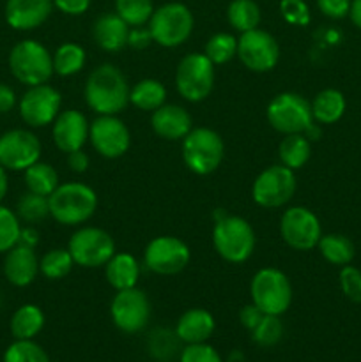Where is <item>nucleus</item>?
<instances>
[{"label":"nucleus","mask_w":361,"mask_h":362,"mask_svg":"<svg viewBox=\"0 0 361 362\" xmlns=\"http://www.w3.org/2000/svg\"><path fill=\"white\" fill-rule=\"evenodd\" d=\"M225 158L223 138L209 127H195L183 140V161L197 175L216 172Z\"/></svg>","instance_id":"5"},{"label":"nucleus","mask_w":361,"mask_h":362,"mask_svg":"<svg viewBox=\"0 0 361 362\" xmlns=\"http://www.w3.org/2000/svg\"><path fill=\"white\" fill-rule=\"evenodd\" d=\"M53 6L67 16H80V14L87 13V9L91 7V0H53Z\"/></svg>","instance_id":"46"},{"label":"nucleus","mask_w":361,"mask_h":362,"mask_svg":"<svg viewBox=\"0 0 361 362\" xmlns=\"http://www.w3.org/2000/svg\"><path fill=\"white\" fill-rule=\"evenodd\" d=\"M317 250L326 262H329L331 265H338V267L349 265L354 260V255H356V247H354L353 240L349 237L342 235V233L322 235L317 244Z\"/></svg>","instance_id":"28"},{"label":"nucleus","mask_w":361,"mask_h":362,"mask_svg":"<svg viewBox=\"0 0 361 362\" xmlns=\"http://www.w3.org/2000/svg\"><path fill=\"white\" fill-rule=\"evenodd\" d=\"M9 327L14 339H34L45 327V313L35 304H23L14 311Z\"/></svg>","instance_id":"27"},{"label":"nucleus","mask_w":361,"mask_h":362,"mask_svg":"<svg viewBox=\"0 0 361 362\" xmlns=\"http://www.w3.org/2000/svg\"><path fill=\"white\" fill-rule=\"evenodd\" d=\"M340 288L343 296L353 303L361 304V271L353 265H343L340 271Z\"/></svg>","instance_id":"42"},{"label":"nucleus","mask_w":361,"mask_h":362,"mask_svg":"<svg viewBox=\"0 0 361 362\" xmlns=\"http://www.w3.org/2000/svg\"><path fill=\"white\" fill-rule=\"evenodd\" d=\"M237 57L246 69L253 73H268L280 60V45L269 32L253 28L237 39Z\"/></svg>","instance_id":"13"},{"label":"nucleus","mask_w":361,"mask_h":362,"mask_svg":"<svg viewBox=\"0 0 361 362\" xmlns=\"http://www.w3.org/2000/svg\"><path fill=\"white\" fill-rule=\"evenodd\" d=\"M41 158V141L28 129H11L0 136V166L25 172Z\"/></svg>","instance_id":"17"},{"label":"nucleus","mask_w":361,"mask_h":362,"mask_svg":"<svg viewBox=\"0 0 361 362\" xmlns=\"http://www.w3.org/2000/svg\"><path fill=\"white\" fill-rule=\"evenodd\" d=\"M268 122L282 134L304 133L314 124L311 103L296 92H282L275 95L265 110Z\"/></svg>","instance_id":"9"},{"label":"nucleus","mask_w":361,"mask_h":362,"mask_svg":"<svg viewBox=\"0 0 361 362\" xmlns=\"http://www.w3.org/2000/svg\"><path fill=\"white\" fill-rule=\"evenodd\" d=\"M212 244L219 257L229 264H244L255 251V232L239 216H223L212 228Z\"/></svg>","instance_id":"3"},{"label":"nucleus","mask_w":361,"mask_h":362,"mask_svg":"<svg viewBox=\"0 0 361 362\" xmlns=\"http://www.w3.org/2000/svg\"><path fill=\"white\" fill-rule=\"evenodd\" d=\"M177 334L176 332L165 331V329H158L151 334L149 338V349H151V354H154L158 359H172L173 352H176Z\"/></svg>","instance_id":"41"},{"label":"nucleus","mask_w":361,"mask_h":362,"mask_svg":"<svg viewBox=\"0 0 361 362\" xmlns=\"http://www.w3.org/2000/svg\"><path fill=\"white\" fill-rule=\"evenodd\" d=\"M347 108L345 98L336 88H324L311 101V115L319 124H335L343 117Z\"/></svg>","instance_id":"26"},{"label":"nucleus","mask_w":361,"mask_h":362,"mask_svg":"<svg viewBox=\"0 0 361 362\" xmlns=\"http://www.w3.org/2000/svg\"><path fill=\"white\" fill-rule=\"evenodd\" d=\"M255 343L260 346H275L283 336V325L280 322V317L275 315H264L260 324L251 331Z\"/></svg>","instance_id":"40"},{"label":"nucleus","mask_w":361,"mask_h":362,"mask_svg":"<svg viewBox=\"0 0 361 362\" xmlns=\"http://www.w3.org/2000/svg\"><path fill=\"white\" fill-rule=\"evenodd\" d=\"M350 2L353 0H317V7L324 16L331 20H342L349 16Z\"/></svg>","instance_id":"45"},{"label":"nucleus","mask_w":361,"mask_h":362,"mask_svg":"<svg viewBox=\"0 0 361 362\" xmlns=\"http://www.w3.org/2000/svg\"><path fill=\"white\" fill-rule=\"evenodd\" d=\"M297 180L294 170L273 165L258 173L251 186V198L262 209H280L292 200Z\"/></svg>","instance_id":"11"},{"label":"nucleus","mask_w":361,"mask_h":362,"mask_svg":"<svg viewBox=\"0 0 361 362\" xmlns=\"http://www.w3.org/2000/svg\"><path fill=\"white\" fill-rule=\"evenodd\" d=\"M67 165H69V168L73 170L74 173H84L87 172L88 165H91V159H88V156L80 148V151H74L67 154Z\"/></svg>","instance_id":"49"},{"label":"nucleus","mask_w":361,"mask_h":362,"mask_svg":"<svg viewBox=\"0 0 361 362\" xmlns=\"http://www.w3.org/2000/svg\"><path fill=\"white\" fill-rule=\"evenodd\" d=\"M7 191H9V177H7V170L0 166V202L6 198Z\"/></svg>","instance_id":"53"},{"label":"nucleus","mask_w":361,"mask_h":362,"mask_svg":"<svg viewBox=\"0 0 361 362\" xmlns=\"http://www.w3.org/2000/svg\"><path fill=\"white\" fill-rule=\"evenodd\" d=\"M0 306H2V293H0Z\"/></svg>","instance_id":"54"},{"label":"nucleus","mask_w":361,"mask_h":362,"mask_svg":"<svg viewBox=\"0 0 361 362\" xmlns=\"http://www.w3.org/2000/svg\"><path fill=\"white\" fill-rule=\"evenodd\" d=\"M4 362H50L48 354L32 339H16L7 346Z\"/></svg>","instance_id":"38"},{"label":"nucleus","mask_w":361,"mask_h":362,"mask_svg":"<svg viewBox=\"0 0 361 362\" xmlns=\"http://www.w3.org/2000/svg\"><path fill=\"white\" fill-rule=\"evenodd\" d=\"M105 276L108 285L117 292L134 288L140 278V265L131 253H115L105 265Z\"/></svg>","instance_id":"25"},{"label":"nucleus","mask_w":361,"mask_h":362,"mask_svg":"<svg viewBox=\"0 0 361 362\" xmlns=\"http://www.w3.org/2000/svg\"><path fill=\"white\" fill-rule=\"evenodd\" d=\"M227 18L234 30L248 32L258 28L260 23V7L255 0H232L227 9Z\"/></svg>","instance_id":"33"},{"label":"nucleus","mask_w":361,"mask_h":362,"mask_svg":"<svg viewBox=\"0 0 361 362\" xmlns=\"http://www.w3.org/2000/svg\"><path fill=\"white\" fill-rule=\"evenodd\" d=\"M280 235L292 250L308 251L317 247L322 237V226L310 209L297 205L283 212L280 221Z\"/></svg>","instance_id":"14"},{"label":"nucleus","mask_w":361,"mask_h":362,"mask_svg":"<svg viewBox=\"0 0 361 362\" xmlns=\"http://www.w3.org/2000/svg\"><path fill=\"white\" fill-rule=\"evenodd\" d=\"M115 13L130 27H144L154 13V4L152 0H115Z\"/></svg>","instance_id":"37"},{"label":"nucleus","mask_w":361,"mask_h":362,"mask_svg":"<svg viewBox=\"0 0 361 362\" xmlns=\"http://www.w3.org/2000/svg\"><path fill=\"white\" fill-rule=\"evenodd\" d=\"M23 173L25 186H27V191H32V193L50 197L59 187V173L48 163H34Z\"/></svg>","instance_id":"31"},{"label":"nucleus","mask_w":361,"mask_h":362,"mask_svg":"<svg viewBox=\"0 0 361 362\" xmlns=\"http://www.w3.org/2000/svg\"><path fill=\"white\" fill-rule=\"evenodd\" d=\"M11 74L27 87L48 83L53 76V55L45 45L25 39L13 46L9 53Z\"/></svg>","instance_id":"4"},{"label":"nucleus","mask_w":361,"mask_h":362,"mask_svg":"<svg viewBox=\"0 0 361 362\" xmlns=\"http://www.w3.org/2000/svg\"><path fill=\"white\" fill-rule=\"evenodd\" d=\"M53 7V0H7L4 16L11 28L27 32L41 27Z\"/></svg>","instance_id":"20"},{"label":"nucleus","mask_w":361,"mask_h":362,"mask_svg":"<svg viewBox=\"0 0 361 362\" xmlns=\"http://www.w3.org/2000/svg\"><path fill=\"white\" fill-rule=\"evenodd\" d=\"M73 265L74 260L71 257L69 250L57 247V250H50L48 253L42 255V258L39 260V272L46 279L59 281V279L66 278L73 271Z\"/></svg>","instance_id":"34"},{"label":"nucleus","mask_w":361,"mask_h":362,"mask_svg":"<svg viewBox=\"0 0 361 362\" xmlns=\"http://www.w3.org/2000/svg\"><path fill=\"white\" fill-rule=\"evenodd\" d=\"M88 141L99 156L106 159L122 158L131 145L126 124L115 115H99L88 127Z\"/></svg>","instance_id":"18"},{"label":"nucleus","mask_w":361,"mask_h":362,"mask_svg":"<svg viewBox=\"0 0 361 362\" xmlns=\"http://www.w3.org/2000/svg\"><path fill=\"white\" fill-rule=\"evenodd\" d=\"M50 216L64 226H78L88 221L98 209V194L81 182L59 184L48 197Z\"/></svg>","instance_id":"2"},{"label":"nucleus","mask_w":361,"mask_h":362,"mask_svg":"<svg viewBox=\"0 0 361 362\" xmlns=\"http://www.w3.org/2000/svg\"><path fill=\"white\" fill-rule=\"evenodd\" d=\"M85 49L76 42H64L53 53V71L59 76H73L85 66Z\"/></svg>","instance_id":"32"},{"label":"nucleus","mask_w":361,"mask_h":362,"mask_svg":"<svg viewBox=\"0 0 361 362\" xmlns=\"http://www.w3.org/2000/svg\"><path fill=\"white\" fill-rule=\"evenodd\" d=\"M110 317L119 331L137 334L147 327L151 320V303L145 292L134 288L119 290L110 304Z\"/></svg>","instance_id":"12"},{"label":"nucleus","mask_w":361,"mask_h":362,"mask_svg":"<svg viewBox=\"0 0 361 362\" xmlns=\"http://www.w3.org/2000/svg\"><path fill=\"white\" fill-rule=\"evenodd\" d=\"M250 293L251 303L262 313L275 315V317H280L289 310L294 296L290 279L280 269L275 267L260 269L251 278Z\"/></svg>","instance_id":"6"},{"label":"nucleus","mask_w":361,"mask_h":362,"mask_svg":"<svg viewBox=\"0 0 361 362\" xmlns=\"http://www.w3.org/2000/svg\"><path fill=\"white\" fill-rule=\"evenodd\" d=\"M74 265L85 269L105 267L110 258L115 255V243L113 237L103 228L96 226H84L71 235L67 244Z\"/></svg>","instance_id":"10"},{"label":"nucleus","mask_w":361,"mask_h":362,"mask_svg":"<svg viewBox=\"0 0 361 362\" xmlns=\"http://www.w3.org/2000/svg\"><path fill=\"white\" fill-rule=\"evenodd\" d=\"M16 216L20 221L28 223V225H35V223L45 221L50 216V204L48 197L42 194H35L32 191L21 194L16 202Z\"/></svg>","instance_id":"35"},{"label":"nucleus","mask_w":361,"mask_h":362,"mask_svg":"<svg viewBox=\"0 0 361 362\" xmlns=\"http://www.w3.org/2000/svg\"><path fill=\"white\" fill-rule=\"evenodd\" d=\"M262 318H264V313H262V311L258 310L253 303L248 304V306H244L239 313L241 324H243L250 332L253 331L258 324H260Z\"/></svg>","instance_id":"47"},{"label":"nucleus","mask_w":361,"mask_h":362,"mask_svg":"<svg viewBox=\"0 0 361 362\" xmlns=\"http://www.w3.org/2000/svg\"><path fill=\"white\" fill-rule=\"evenodd\" d=\"M349 18L354 25L361 30V0H353L350 2V11Z\"/></svg>","instance_id":"52"},{"label":"nucleus","mask_w":361,"mask_h":362,"mask_svg":"<svg viewBox=\"0 0 361 362\" xmlns=\"http://www.w3.org/2000/svg\"><path fill=\"white\" fill-rule=\"evenodd\" d=\"M151 42H152V35H151V32H149V28L145 30V28H142V27H131L130 39H127V46H131V48H134V49H144V48H147Z\"/></svg>","instance_id":"48"},{"label":"nucleus","mask_w":361,"mask_h":362,"mask_svg":"<svg viewBox=\"0 0 361 362\" xmlns=\"http://www.w3.org/2000/svg\"><path fill=\"white\" fill-rule=\"evenodd\" d=\"M180 362H222V357L207 343H193L180 352Z\"/></svg>","instance_id":"44"},{"label":"nucleus","mask_w":361,"mask_h":362,"mask_svg":"<svg viewBox=\"0 0 361 362\" xmlns=\"http://www.w3.org/2000/svg\"><path fill=\"white\" fill-rule=\"evenodd\" d=\"M130 103L142 112H154L166 103V87L161 81L145 78L130 90Z\"/></svg>","instance_id":"29"},{"label":"nucleus","mask_w":361,"mask_h":362,"mask_svg":"<svg viewBox=\"0 0 361 362\" xmlns=\"http://www.w3.org/2000/svg\"><path fill=\"white\" fill-rule=\"evenodd\" d=\"M280 13H282L283 20L290 25L304 27L310 23V9L304 0H282Z\"/></svg>","instance_id":"43"},{"label":"nucleus","mask_w":361,"mask_h":362,"mask_svg":"<svg viewBox=\"0 0 361 362\" xmlns=\"http://www.w3.org/2000/svg\"><path fill=\"white\" fill-rule=\"evenodd\" d=\"M21 225L16 212L0 205V253H7L20 239Z\"/></svg>","instance_id":"39"},{"label":"nucleus","mask_w":361,"mask_h":362,"mask_svg":"<svg viewBox=\"0 0 361 362\" xmlns=\"http://www.w3.org/2000/svg\"><path fill=\"white\" fill-rule=\"evenodd\" d=\"M152 131L159 138L168 141L184 140L186 134L193 129V120L186 108L179 105H163L152 112Z\"/></svg>","instance_id":"22"},{"label":"nucleus","mask_w":361,"mask_h":362,"mask_svg":"<svg viewBox=\"0 0 361 362\" xmlns=\"http://www.w3.org/2000/svg\"><path fill=\"white\" fill-rule=\"evenodd\" d=\"M195 27L193 13L180 2H170L158 7L149 20L152 41L163 48H176L190 39Z\"/></svg>","instance_id":"7"},{"label":"nucleus","mask_w":361,"mask_h":362,"mask_svg":"<svg viewBox=\"0 0 361 362\" xmlns=\"http://www.w3.org/2000/svg\"><path fill=\"white\" fill-rule=\"evenodd\" d=\"M38 274L39 258L35 250L16 244L7 251L4 258V276L11 285L23 288V286L32 285Z\"/></svg>","instance_id":"21"},{"label":"nucleus","mask_w":361,"mask_h":362,"mask_svg":"<svg viewBox=\"0 0 361 362\" xmlns=\"http://www.w3.org/2000/svg\"><path fill=\"white\" fill-rule=\"evenodd\" d=\"M190 247L173 235L152 239L144 251V264L149 271L159 276L179 274L190 264Z\"/></svg>","instance_id":"15"},{"label":"nucleus","mask_w":361,"mask_h":362,"mask_svg":"<svg viewBox=\"0 0 361 362\" xmlns=\"http://www.w3.org/2000/svg\"><path fill=\"white\" fill-rule=\"evenodd\" d=\"M18 244L35 250V247H38V244H39V232L34 228V226H25V228H21Z\"/></svg>","instance_id":"51"},{"label":"nucleus","mask_w":361,"mask_h":362,"mask_svg":"<svg viewBox=\"0 0 361 362\" xmlns=\"http://www.w3.org/2000/svg\"><path fill=\"white\" fill-rule=\"evenodd\" d=\"M62 106V95L52 85L42 83L28 87L18 103L20 117L27 126L46 127L53 124Z\"/></svg>","instance_id":"16"},{"label":"nucleus","mask_w":361,"mask_h":362,"mask_svg":"<svg viewBox=\"0 0 361 362\" xmlns=\"http://www.w3.org/2000/svg\"><path fill=\"white\" fill-rule=\"evenodd\" d=\"M131 27L117 13H105L92 25L96 45L108 53H119L127 46Z\"/></svg>","instance_id":"23"},{"label":"nucleus","mask_w":361,"mask_h":362,"mask_svg":"<svg viewBox=\"0 0 361 362\" xmlns=\"http://www.w3.org/2000/svg\"><path fill=\"white\" fill-rule=\"evenodd\" d=\"M126 76L113 64H101L91 71L85 81V103L98 115H117L130 103Z\"/></svg>","instance_id":"1"},{"label":"nucleus","mask_w":361,"mask_h":362,"mask_svg":"<svg viewBox=\"0 0 361 362\" xmlns=\"http://www.w3.org/2000/svg\"><path fill=\"white\" fill-rule=\"evenodd\" d=\"M204 53L214 66L230 62L237 55L236 35L227 34V32H218V34L211 35L209 41L205 42Z\"/></svg>","instance_id":"36"},{"label":"nucleus","mask_w":361,"mask_h":362,"mask_svg":"<svg viewBox=\"0 0 361 362\" xmlns=\"http://www.w3.org/2000/svg\"><path fill=\"white\" fill-rule=\"evenodd\" d=\"M214 87V64L205 53H188L177 64L176 88L180 98L200 103L211 95Z\"/></svg>","instance_id":"8"},{"label":"nucleus","mask_w":361,"mask_h":362,"mask_svg":"<svg viewBox=\"0 0 361 362\" xmlns=\"http://www.w3.org/2000/svg\"><path fill=\"white\" fill-rule=\"evenodd\" d=\"M214 318L204 308H191L186 313L180 315L176 325V334L179 341L186 345L193 343H205L214 332Z\"/></svg>","instance_id":"24"},{"label":"nucleus","mask_w":361,"mask_h":362,"mask_svg":"<svg viewBox=\"0 0 361 362\" xmlns=\"http://www.w3.org/2000/svg\"><path fill=\"white\" fill-rule=\"evenodd\" d=\"M278 156L283 166H287V168L296 172V170L303 168V166L308 163V159H310L311 156L310 140H308L303 133L285 134V138L280 141Z\"/></svg>","instance_id":"30"},{"label":"nucleus","mask_w":361,"mask_h":362,"mask_svg":"<svg viewBox=\"0 0 361 362\" xmlns=\"http://www.w3.org/2000/svg\"><path fill=\"white\" fill-rule=\"evenodd\" d=\"M88 127H91V124L87 122L80 110L60 112L57 119L53 120L52 131L57 148L60 152H66V154L84 148V145L88 141Z\"/></svg>","instance_id":"19"},{"label":"nucleus","mask_w":361,"mask_h":362,"mask_svg":"<svg viewBox=\"0 0 361 362\" xmlns=\"http://www.w3.org/2000/svg\"><path fill=\"white\" fill-rule=\"evenodd\" d=\"M16 105V94L9 85L0 83V113H7Z\"/></svg>","instance_id":"50"}]
</instances>
